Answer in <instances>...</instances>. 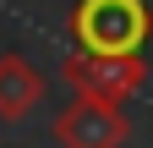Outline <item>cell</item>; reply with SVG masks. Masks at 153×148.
<instances>
[{"label":"cell","instance_id":"6da1fadb","mask_svg":"<svg viewBox=\"0 0 153 148\" xmlns=\"http://www.w3.org/2000/svg\"><path fill=\"white\" fill-rule=\"evenodd\" d=\"M66 28L88 55H142L153 39V11L148 0H76Z\"/></svg>","mask_w":153,"mask_h":148},{"label":"cell","instance_id":"3957f363","mask_svg":"<svg viewBox=\"0 0 153 148\" xmlns=\"http://www.w3.org/2000/svg\"><path fill=\"white\" fill-rule=\"evenodd\" d=\"M131 137V121L120 104H104V99H82L76 93L60 115H55V143L60 148H120Z\"/></svg>","mask_w":153,"mask_h":148},{"label":"cell","instance_id":"7a4b0ae2","mask_svg":"<svg viewBox=\"0 0 153 148\" xmlns=\"http://www.w3.org/2000/svg\"><path fill=\"white\" fill-rule=\"evenodd\" d=\"M60 77L71 82V93H82V99L126 104L148 82V61L142 55H88V49H76V55H66Z\"/></svg>","mask_w":153,"mask_h":148},{"label":"cell","instance_id":"277c9868","mask_svg":"<svg viewBox=\"0 0 153 148\" xmlns=\"http://www.w3.org/2000/svg\"><path fill=\"white\" fill-rule=\"evenodd\" d=\"M44 71H38L27 55H0V121H22L44 104Z\"/></svg>","mask_w":153,"mask_h":148}]
</instances>
